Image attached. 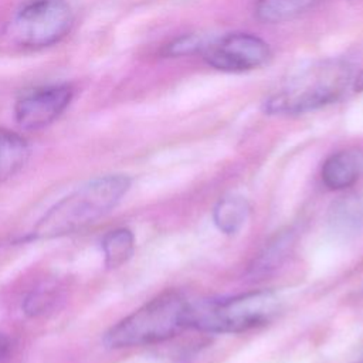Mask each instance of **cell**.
Listing matches in <instances>:
<instances>
[{"mask_svg":"<svg viewBox=\"0 0 363 363\" xmlns=\"http://www.w3.org/2000/svg\"><path fill=\"white\" fill-rule=\"evenodd\" d=\"M353 67L345 58H325L302 67L262 102L268 115H301L336 102L353 81Z\"/></svg>","mask_w":363,"mask_h":363,"instance_id":"cell-1","label":"cell"},{"mask_svg":"<svg viewBox=\"0 0 363 363\" xmlns=\"http://www.w3.org/2000/svg\"><path fill=\"white\" fill-rule=\"evenodd\" d=\"M130 187L126 174L95 177L57 201L35 224L33 240L55 238L81 231L106 216Z\"/></svg>","mask_w":363,"mask_h":363,"instance_id":"cell-2","label":"cell"},{"mask_svg":"<svg viewBox=\"0 0 363 363\" xmlns=\"http://www.w3.org/2000/svg\"><path fill=\"white\" fill-rule=\"evenodd\" d=\"M191 302L182 294L164 292L116 322L104 336L111 349L146 346L172 339L187 328Z\"/></svg>","mask_w":363,"mask_h":363,"instance_id":"cell-3","label":"cell"},{"mask_svg":"<svg viewBox=\"0 0 363 363\" xmlns=\"http://www.w3.org/2000/svg\"><path fill=\"white\" fill-rule=\"evenodd\" d=\"M279 311L269 291H254L230 299L191 303L187 328L210 333H241L268 323Z\"/></svg>","mask_w":363,"mask_h":363,"instance_id":"cell-4","label":"cell"},{"mask_svg":"<svg viewBox=\"0 0 363 363\" xmlns=\"http://www.w3.org/2000/svg\"><path fill=\"white\" fill-rule=\"evenodd\" d=\"M72 20L65 0H30L11 21V37L27 48L48 47L69 31Z\"/></svg>","mask_w":363,"mask_h":363,"instance_id":"cell-5","label":"cell"},{"mask_svg":"<svg viewBox=\"0 0 363 363\" xmlns=\"http://www.w3.org/2000/svg\"><path fill=\"white\" fill-rule=\"evenodd\" d=\"M203 60L223 72H247L264 67L271 60V48L251 33H230L206 45Z\"/></svg>","mask_w":363,"mask_h":363,"instance_id":"cell-6","label":"cell"},{"mask_svg":"<svg viewBox=\"0 0 363 363\" xmlns=\"http://www.w3.org/2000/svg\"><path fill=\"white\" fill-rule=\"evenodd\" d=\"M74 89L68 84H55L26 92L14 105L16 122L26 130L41 129L52 123L69 105Z\"/></svg>","mask_w":363,"mask_h":363,"instance_id":"cell-7","label":"cell"},{"mask_svg":"<svg viewBox=\"0 0 363 363\" xmlns=\"http://www.w3.org/2000/svg\"><path fill=\"white\" fill-rule=\"evenodd\" d=\"M363 173V153L345 149L330 155L322 164L320 177L330 190H343L353 186Z\"/></svg>","mask_w":363,"mask_h":363,"instance_id":"cell-8","label":"cell"},{"mask_svg":"<svg viewBox=\"0 0 363 363\" xmlns=\"http://www.w3.org/2000/svg\"><path fill=\"white\" fill-rule=\"evenodd\" d=\"M30 157V146L18 133L0 128V184L18 173Z\"/></svg>","mask_w":363,"mask_h":363,"instance_id":"cell-9","label":"cell"},{"mask_svg":"<svg viewBox=\"0 0 363 363\" xmlns=\"http://www.w3.org/2000/svg\"><path fill=\"white\" fill-rule=\"evenodd\" d=\"M322 1L323 0H257L254 14L262 23H284L305 14Z\"/></svg>","mask_w":363,"mask_h":363,"instance_id":"cell-10","label":"cell"},{"mask_svg":"<svg viewBox=\"0 0 363 363\" xmlns=\"http://www.w3.org/2000/svg\"><path fill=\"white\" fill-rule=\"evenodd\" d=\"M250 213L247 200L241 196H225L217 201L213 210L214 224L224 234H235L245 224Z\"/></svg>","mask_w":363,"mask_h":363,"instance_id":"cell-11","label":"cell"},{"mask_svg":"<svg viewBox=\"0 0 363 363\" xmlns=\"http://www.w3.org/2000/svg\"><path fill=\"white\" fill-rule=\"evenodd\" d=\"M135 237L129 228L121 227L105 234L102 240V251L105 265L108 268H118L123 265L133 254Z\"/></svg>","mask_w":363,"mask_h":363,"instance_id":"cell-12","label":"cell"},{"mask_svg":"<svg viewBox=\"0 0 363 363\" xmlns=\"http://www.w3.org/2000/svg\"><path fill=\"white\" fill-rule=\"evenodd\" d=\"M333 221L343 227L356 228L363 225V196H347L337 201L332 210Z\"/></svg>","mask_w":363,"mask_h":363,"instance_id":"cell-13","label":"cell"},{"mask_svg":"<svg viewBox=\"0 0 363 363\" xmlns=\"http://www.w3.org/2000/svg\"><path fill=\"white\" fill-rule=\"evenodd\" d=\"M204 38L199 34H183L176 38H173L166 47L163 48V54L166 57H182V55H190L194 52H203L206 48Z\"/></svg>","mask_w":363,"mask_h":363,"instance_id":"cell-14","label":"cell"},{"mask_svg":"<svg viewBox=\"0 0 363 363\" xmlns=\"http://www.w3.org/2000/svg\"><path fill=\"white\" fill-rule=\"evenodd\" d=\"M288 241H284V238H278L274 245H271L268 250H265L264 254L257 261V269H265L271 268L272 264L279 262V259L284 257V244Z\"/></svg>","mask_w":363,"mask_h":363,"instance_id":"cell-15","label":"cell"},{"mask_svg":"<svg viewBox=\"0 0 363 363\" xmlns=\"http://www.w3.org/2000/svg\"><path fill=\"white\" fill-rule=\"evenodd\" d=\"M10 339L0 332V362L4 360L10 352Z\"/></svg>","mask_w":363,"mask_h":363,"instance_id":"cell-16","label":"cell"},{"mask_svg":"<svg viewBox=\"0 0 363 363\" xmlns=\"http://www.w3.org/2000/svg\"><path fill=\"white\" fill-rule=\"evenodd\" d=\"M353 88H354L356 91H359V92L363 91V68H362V71L357 74V77L353 79Z\"/></svg>","mask_w":363,"mask_h":363,"instance_id":"cell-17","label":"cell"},{"mask_svg":"<svg viewBox=\"0 0 363 363\" xmlns=\"http://www.w3.org/2000/svg\"><path fill=\"white\" fill-rule=\"evenodd\" d=\"M360 363H363V360H362V362H360Z\"/></svg>","mask_w":363,"mask_h":363,"instance_id":"cell-18","label":"cell"}]
</instances>
